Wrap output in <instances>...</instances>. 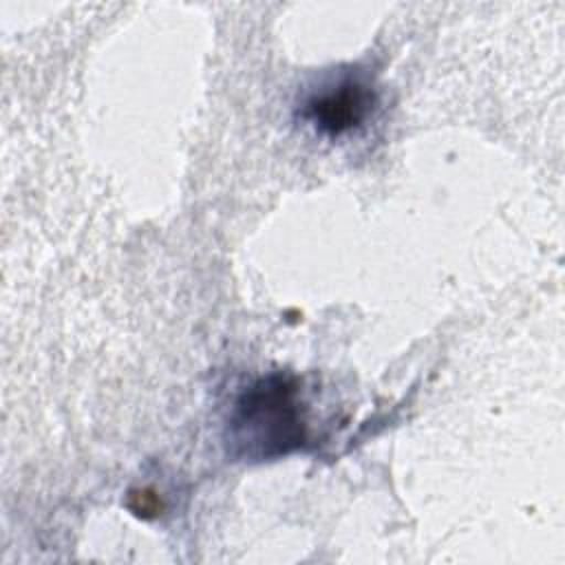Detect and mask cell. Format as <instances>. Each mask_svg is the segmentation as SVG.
Here are the masks:
<instances>
[{
  "label": "cell",
  "mask_w": 565,
  "mask_h": 565,
  "mask_svg": "<svg viewBox=\"0 0 565 565\" xmlns=\"http://www.w3.org/2000/svg\"><path fill=\"white\" fill-rule=\"evenodd\" d=\"M223 439L234 461H271L300 450L309 426L298 380L269 373L249 382L230 406Z\"/></svg>",
  "instance_id": "cell-1"
},
{
  "label": "cell",
  "mask_w": 565,
  "mask_h": 565,
  "mask_svg": "<svg viewBox=\"0 0 565 565\" xmlns=\"http://www.w3.org/2000/svg\"><path fill=\"white\" fill-rule=\"evenodd\" d=\"M377 104L375 88L358 73H344L318 86L302 104V119L327 137H340L362 126Z\"/></svg>",
  "instance_id": "cell-2"
}]
</instances>
